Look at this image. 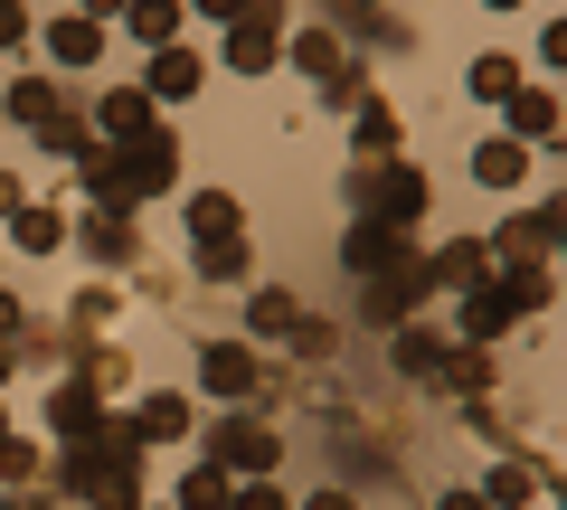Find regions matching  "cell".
Masks as SVG:
<instances>
[{
  "mask_svg": "<svg viewBox=\"0 0 567 510\" xmlns=\"http://www.w3.org/2000/svg\"><path fill=\"white\" fill-rule=\"evenodd\" d=\"M76 180L95 189V208H142L152 189L181 180V133L152 123V133H133V143H85L76 152Z\"/></svg>",
  "mask_w": 567,
  "mask_h": 510,
  "instance_id": "cell-1",
  "label": "cell"
},
{
  "mask_svg": "<svg viewBox=\"0 0 567 510\" xmlns=\"http://www.w3.org/2000/svg\"><path fill=\"white\" fill-rule=\"evenodd\" d=\"M58 482L76 491L85 510H142V445L114 426V416H104L95 435H76V445H66Z\"/></svg>",
  "mask_w": 567,
  "mask_h": 510,
  "instance_id": "cell-2",
  "label": "cell"
},
{
  "mask_svg": "<svg viewBox=\"0 0 567 510\" xmlns=\"http://www.w3.org/2000/svg\"><path fill=\"white\" fill-rule=\"evenodd\" d=\"M10 123H20V133H39V152H66V162L95 143V133H85V114H76V95H66L58 76H20V85H10Z\"/></svg>",
  "mask_w": 567,
  "mask_h": 510,
  "instance_id": "cell-3",
  "label": "cell"
},
{
  "mask_svg": "<svg viewBox=\"0 0 567 510\" xmlns=\"http://www.w3.org/2000/svg\"><path fill=\"white\" fill-rule=\"evenodd\" d=\"M350 208H360L369 227H406V237H416V218H425V170H416V162H360V170H350Z\"/></svg>",
  "mask_w": 567,
  "mask_h": 510,
  "instance_id": "cell-4",
  "label": "cell"
},
{
  "mask_svg": "<svg viewBox=\"0 0 567 510\" xmlns=\"http://www.w3.org/2000/svg\"><path fill=\"white\" fill-rule=\"evenodd\" d=\"M208 464L218 472H256L265 482V472L284 464V435L265 426V416H218V426H208Z\"/></svg>",
  "mask_w": 567,
  "mask_h": 510,
  "instance_id": "cell-5",
  "label": "cell"
},
{
  "mask_svg": "<svg viewBox=\"0 0 567 510\" xmlns=\"http://www.w3.org/2000/svg\"><path fill=\"white\" fill-rule=\"evenodd\" d=\"M558 237H567V199H548L539 218H511L502 237H492V266H502V274L511 266H548V246H558Z\"/></svg>",
  "mask_w": 567,
  "mask_h": 510,
  "instance_id": "cell-6",
  "label": "cell"
},
{
  "mask_svg": "<svg viewBox=\"0 0 567 510\" xmlns=\"http://www.w3.org/2000/svg\"><path fill=\"white\" fill-rule=\"evenodd\" d=\"M199 388H208V397H256V388H265L256 341H208V350H199Z\"/></svg>",
  "mask_w": 567,
  "mask_h": 510,
  "instance_id": "cell-7",
  "label": "cell"
},
{
  "mask_svg": "<svg viewBox=\"0 0 567 510\" xmlns=\"http://www.w3.org/2000/svg\"><path fill=\"white\" fill-rule=\"evenodd\" d=\"M275 58H284V10H275V0H256V10L237 20V39H227V66H237V76H265Z\"/></svg>",
  "mask_w": 567,
  "mask_h": 510,
  "instance_id": "cell-8",
  "label": "cell"
},
{
  "mask_svg": "<svg viewBox=\"0 0 567 510\" xmlns=\"http://www.w3.org/2000/svg\"><path fill=\"white\" fill-rule=\"evenodd\" d=\"M548 482H558V472H548V454H502V464H492L473 491H483V501H502V510H529Z\"/></svg>",
  "mask_w": 567,
  "mask_h": 510,
  "instance_id": "cell-9",
  "label": "cell"
},
{
  "mask_svg": "<svg viewBox=\"0 0 567 510\" xmlns=\"http://www.w3.org/2000/svg\"><path fill=\"white\" fill-rule=\"evenodd\" d=\"M520 312H529L520 284H511V274L492 284V274H483V284H464V341H492V331H511Z\"/></svg>",
  "mask_w": 567,
  "mask_h": 510,
  "instance_id": "cell-10",
  "label": "cell"
},
{
  "mask_svg": "<svg viewBox=\"0 0 567 510\" xmlns=\"http://www.w3.org/2000/svg\"><path fill=\"white\" fill-rule=\"evenodd\" d=\"M416 303H425V256L406 246V256H398L388 274H369V312H379V322H406Z\"/></svg>",
  "mask_w": 567,
  "mask_h": 510,
  "instance_id": "cell-11",
  "label": "cell"
},
{
  "mask_svg": "<svg viewBox=\"0 0 567 510\" xmlns=\"http://www.w3.org/2000/svg\"><path fill=\"white\" fill-rule=\"evenodd\" d=\"M95 143H133V133H152V95L142 85H114V95H95V123H85Z\"/></svg>",
  "mask_w": 567,
  "mask_h": 510,
  "instance_id": "cell-12",
  "label": "cell"
},
{
  "mask_svg": "<svg viewBox=\"0 0 567 510\" xmlns=\"http://www.w3.org/2000/svg\"><path fill=\"white\" fill-rule=\"evenodd\" d=\"M123 435H133V445H171V435H189V397L181 388H152L133 416H123Z\"/></svg>",
  "mask_w": 567,
  "mask_h": 510,
  "instance_id": "cell-13",
  "label": "cell"
},
{
  "mask_svg": "<svg viewBox=\"0 0 567 510\" xmlns=\"http://www.w3.org/2000/svg\"><path fill=\"white\" fill-rule=\"evenodd\" d=\"M48 426L76 445V435H95V426H104V397L85 388V378H58V388H48Z\"/></svg>",
  "mask_w": 567,
  "mask_h": 510,
  "instance_id": "cell-14",
  "label": "cell"
},
{
  "mask_svg": "<svg viewBox=\"0 0 567 510\" xmlns=\"http://www.w3.org/2000/svg\"><path fill=\"white\" fill-rule=\"evenodd\" d=\"M341 256H350V274H360V284H369V274H388V266H398V256H406V227H350V246H341Z\"/></svg>",
  "mask_w": 567,
  "mask_h": 510,
  "instance_id": "cell-15",
  "label": "cell"
},
{
  "mask_svg": "<svg viewBox=\"0 0 567 510\" xmlns=\"http://www.w3.org/2000/svg\"><path fill=\"white\" fill-rule=\"evenodd\" d=\"M502 104H511V143H558V95L548 85H520Z\"/></svg>",
  "mask_w": 567,
  "mask_h": 510,
  "instance_id": "cell-16",
  "label": "cell"
},
{
  "mask_svg": "<svg viewBox=\"0 0 567 510\" xmlns=\"http://www.w3.org/2000/svg\"><path fill=\"white\" fill-rule=\"evenodd\" d=\"M199 76H208V66L189 58V48H152V85H142V95H152V104H181V95H199Z\"/></svg>",
  "mask_w": 567,
  "mask_h": 510,
  "instance_id": "cell-17",
  "label": "cell"
},
{
  "mask_svg": "<svg viewBox=\"0 0 567 510\" xmlns=\"http://www.w3.org/2000/svg\"><path fill=\"white\" fill-rule=\"evenodd\" d=\"M520 170H529V143H511V133L473 143V180H483V189H520Z\"/></svg>",
  "mask_w": 567,
  "mask_h": 510,
  "instance_id": "cell-18",
  "label": "cell"
},
{
  "mask_svg": "<svg viewBox=\"0 0 567 510\" xmlns=\"http://www.w3.org/2000/svg\"><path fill=\"white\" fill-rule=\"evenodd\" d=\"M483 274H492V246L483 237H454L445 256L425 266V284H454V293H464V284H483Z\"/></svg>",
  "mask_w": 567,
  "mask_h": 510,
  "instance_id": "cell-19",
  "label": "cell"
},
{
  "mask_svg": "<svg viewBox=\"0 0 567 510\" xmlns=\"http://www.w3.org/2000/svg\"><path fill=\"white\" fill-rule=\"evenodd\" d=\"M85 256H104V266H133V256H142L133 218H123V208H95V218H85Z\"/></svg>",
  "mask_w": 567,
  "mask_h": 510,
  "instance_id": "cell-20",
  "label": "cell"
},
{
  "mask_svg": "<svg viewBox=\"0 0 567 510\" xmlns=\"http://www.w3.org/2000/svg\"><path fill=\"white\" fill-rule=\"evenodd\" d=\"M48 58H58V66H95L104 58V29L85 20V10H66V20L48 29Z\"/></svg>",
  "mask_w": 567,
  "mask_h": 510,
  "instance_id": "cell-21",
  "label": "cell"
},
{
  "mask_svg": "<svg viewBox=\"0 0 567 510\" xmlns=\"http://www.w3.org/2000/svg\"><path fill=\"white\" fill-rule=\"evenodd\" d=\"M123 29L142 48H181V0H123Z\"/></svg>",
  "mask_w": 567,
  "mask_h": 510,
  "instance_id": "cell-22",
  "label": "cell"
},
{
  "mask_svg": "<svg viewBox=\"0 0 567 510\" xmlns=\"http://www.w3.org/2000/svg\"><path fill=\"white\" fill-rule=\"evenodd\" d=\"M388 360H398V378H445L454 350L435 341V331H398V350H388Z\"/></svg>",
  "mask_w": 567,
  "mask_h": 510,
  "instance_id": "cell-23",
  "label": "cell"
},
{
  "mask_svg": "<svg viewBox=\"0 0 567 510\" xmlns=\"http://www.w3.org/2000/svg\"><path fill=\"white\" fill-rule=\"evenodd\" d=\"M293 66H303V76H350V48L341 39H331V29H303V39H293Z\"/></svg>",
  "mask_w": 567,
  "mask_h": 510,
  "instance_id": "cell-24",
  "label": "cell"
},
{
  "mask_svg": "<svg viewBox=\"0 0 567 510\" xmlns=\"http://www.w3.org/2000/svg\"><path fill=\"white\" fill-rule=\"evenodd\" d=\"M10 237H20L29 256H48V246H66V218H58V208H29V199H20V208H10Z\"/></svg>",
  "mask_w": 567,
  "mask_h": 510,
  "instance_id": "cell-25",
  "label": "cell"
},
{
  "mask_svg": "<svg viewBox=\"0 0 567 510\" xmlns=\"http://www.w3.org/2000/svg\"><path fill=\"white\" fill-rule=\"evenodd\" d=\"M189 227H199V246L237 237V199H227V189H189Z\"/></svg>",
  "mask_w": 567,
  "mask_h": 510,
  "instance_id": "cell-26",
  "label": "cell"
},
{
  "mask_svg": "<svg viewBox=\"0 0 567 510\" xmlns=\"http://www.w3.org/2000/svg\"><path fill=\"white\" fill-rule=\"evenodd\" d=\"M293 322H303L293 293H256V303H246V331H256V341H275V331H293Z\"/></svg>",
  "mask_w": 567,
  "mask_h": 510,
  "instance_id": "cell-27",
  "label": "cell"
},
{
  "mask_svg": "<svg viewBox=\"0 0 567 510\" xmlns=\"http://www.w3.org/2000/svg\"><path fill=\"white\" fill-rule=\"evenodd\" d=\"M388 152H398V114L369 95V104H360V162H388Z\"/></svg>",
  "mask_w": 567,
  "mask_h": 510,
  "instance_id": "cell-28",
  "label": "cell"
},
{
  "mask_svg": "<svg viewBox=\"0 0 567 510\" xmlns=\"http://www.w3.org/2000/svg\"><path fill=\"white\" fill-rule=\"evenodd\" d=\"M227 491H237V472H218V464H199L181 482V510H227Z\"/></svg>",
  "mask_w": 567,
  "mask_h": 510,
  "instance_id": "cell-29",
  "label": "cell"
},
{
  "mask_svg": "<svg viewBox=\"0 0 567 510\" xmlns=\"http://www.w3.org/2000/svg\"><path fill=\"white\" fill-rule=\"evenodd\" d=\"M473 95H483V104H502V95H520V66H511L502 48H492V58H473Z\"/></svg>",
  "mask_w": 567,
  "mask_h": 510,
  "instance_id": "cell-30",
  "label": "cell"
},
{
  "mask_svg": "<svg viewBox=\"0 0 567 510\" xmlns=\"http://www.w3.org/2000/svg\"><path fill=\"white\" fill-rule=\"evenodd\" d=\"M199 274H208V284H237V274H246V237H208L199 246Z\"/></svg>",
  "mask_w": 567,
  "mask_h": 510,
  "instance_id": "cell-31",
  "label": "cell"
},
{
  "mask_svg": "<svg viewBox=\"0 0 567 510\" xmlns=\"http://www.w3.org/2000/svg\"><path fill=\"white\" fill-rule=\"evenodd\" d=\"M39 445H29V435H0V482H10V491H20V482H39Z\"/></svg>",
  "mask_w": 567,
  "mask_h": 510,
  "instance_id": "cell-32",
  "label": "cell"
},
{
  "mask_svg": "<svg viewBox=\"0 0 567 510\" xmlns=\"http://www.w3.org/2000/svg\"><path fill=\"white\" fill-rule=\"evenodd\" d=\"M66 322H76V331H85V341H95V331H104V322H114V293H104V284H95V293H76V312H66Z\"/></svg>",
  "mask_w": 567,
  "mask_h": 510,
  "instance_id": "cell-33",
  "label": "cell"
},
{
  "mask_svg": "<svg viewBox=\"0 0 567 510\" xmlns=\"http://www.w3.org/2000/svg\"><path fill=\"white\" fill-rule=\"evenodd\" d=\"M293 350H303V360H331V350H341V331H331V322H293Z\"/></svg>",
  "mask_w": 567,
  "mask_h": 510,
  "instance_id": "cell-34",
  "label": "cell"
},
{
  "mask_svg": "<svg viewBox=\"0 0 567 510\" xmlns=\"http://www.w3.org/2000/svg\"><path fill=\"white\" fill-rule=\"evenodd\" d=\"M227 510H284V491L275 482H237V491H227Z\"/></svg>",
  "mask_w": 567,
  "mask_h": 510,
  "instance_id": "cell-35",
  "label": "cell"
},
{
  "mask_svg": "<svg viewBox=\"0 0 567 510\" xmlns=\"http://www.w3.org/2000/svg\"><path fill=\"white\" fill-rule=\"evenodd\" d=\"M29 39V10H20V0H0V48H20Z\"/></svg>",
  "mask_w": 567,
  "mask_h": 510,
  "instance_id": "cell-36",
  "label": "cell"
},
{
  "mask_svg": "<svg viewBox=\"0 0 567 510\" xmlns=\"http://www.w3.org/2000/svg\"><path fill=\"white\" fill-rule=\"evenodd\" d=\"M303 510H360V501H350V491H341V482H331V491H312V501H303Z\"/></svg>",
  "mask_w": 567,
  "mask_h": 510,
  "instance_id": "cell-37",
  "label": "cell"
},
{
  "mask_svg": "<svg viewBox=\"0 0 567 510\" xmlns=\"http://www.w3.org/2000/svg\"><path fill=\"white\" fill-rule=\"evenodd\" d=\"M208 20H246V10H256V0H199Z\"/></svg>",
  "mask_w": 567,
  "mask_h": 510,
  "instance_id": "cell-38",
  "label": "cell"
},
{
  "mask_svg": "<svg viewBox=\"0 0 567 510\" xmlns=\"http://www.w3.org/2000/svg\"><path fill=\"white\" fill-rule=\"evenodd\" d=\"M0 510H48V491H29V482H20V491H10V501H0Z\"/></svg>",
  "mask_w": 567,
  "mask_h": 510,
  "instance_id": "cell-39",
  "label": "cell"
},
{
  "mask_svg": "<svg viewBox=\"0 0 567 510\" xmlns=\"http://www.w3.org/2000/svg\"><path fill=\"white\" fill-rule=\"evenodd\" d=\"M435 510H492V501H483V491H445V501H435Z\"/></svg>",
  "mask_w": 567,
  "mask_h": 510,
  "instance_id": "cell-40",
  "label": "cell"
},
{
  "mask_svg": "<svg viewBox=\"0 0 567 510\" xmlns=\"http://www.w3.org/2000/svg\"><path fill=\"white\" fill-rule=\"evenodd\" d=\"M10 331H20V293H0V341H10Z\"/></svg>",
  "mask_w": 567,
  "mask_h": 510,
  "instance_id": "cell-41",
  "label": "cell"
},
{
  "mask_svg": "<svg viewBox=\"0 0 567 510\" xmlns=\"http://www.w3.org/2000/svg\"><path fill=\"white\" fill-rule=\"evenodd\" d=\"M76 10H85V20H95V29H104V20H114V10H123V0H76Z\"/></svg>",
  "mask_w": 567,
  "mask_h": 510,
  "instance_id": "cell-42",
  "label": "cell"
},
{
  "mask_svg": "<svg viewBox=\"0 0 567 510\" xmlns=\"http://www.w3.org/2000/svg\"><path fill=\"white\" fill-rule=\"evenodd\" d=\"M10 208H20V180H10V170H0V218H10Z\"/></svg>",
  "mask_w": 567,
  "mask_h": 510,
  "instance_id": "cell-43",
  "label": "cell"
},
{
  "mask_svg": "<svg viewBox=\"0 0 567 510\" xmlns=\"http://www.w3.org/2000/svg\"><path fill=\"white\" fill-rule=\"evenodd\" d=\"M10 368H20V341H0V378H10Z\"/></svg>",
  "mask_w": 567,
  "mask_h": 510,
  "instance_id": "cell-44",
  "label": "cell"
},
{
  "mask_svg": "<svg viewBox=\"0 0 567 510\" xmlns=\"http://www.w3.org/2000/svg\"><path fill=\"white\" fill-rule=\"evenodd\" d=\"M331 10H360V29H369V20H379V10H369V0H331Z\"/></svg>",
  "mask_w": 567,
  "mask_h": 510,
  "instance_id": "cell-45",
  "label": "cell"
},
{
  "mask_svg": "<svg viewBox=\"0 0 567 510\" xmlns=\"http://www.w3.org/2000/svg\"><path fill=\"white\" fill-rule=\"evenodd\" d=\"M492 10H520V0H492Z\"/></svg>",
  "mask_w": 567,
  "mask_h": 510,
  "instance_id": "cell-46",
  "label": "cell"
},
{
  "mask_svg": "<svg viewBox=\"0 0 567 510\" xmlns=\"http://www.w3.org/2000/svg\"><path fill=\"white\" fill-rule=\"evenodd\" d=\"M0 435H10V416H0Z\"/></svg>",
  "mask_w": 567,
  "mask_h": 510,
  "instance_id": "cell-47",
  "label": "cell"
}]
</instances>
